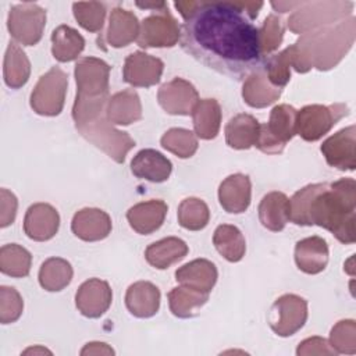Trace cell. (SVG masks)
<instances>
[{
    "instance_id": "cell-25",
    "label": "cell",
    "mask_w": 356,
    "mask_h": 356,
    "mask_svg": "<svg viewBox=\"0 0 356 356\" xmlns=\"http://www.w3.org/2000/svg\"><path fill=\"white\" fill-rule=\"evenodd\" d=\"M257 211L264 228L273 232L282 231L289 221V199L282 192H270L263 196Z\"/></svg>"
},
{
    "instance_id": "cell-31",
    "label": "cell",
    "mask_w": 356,
    "mask_h": 356,
    "mask_svg": "<svg viewBox=\"0 0 356 356\" xmlns=\"http://www.w3.org/2000/svg\"><path fill=\"white\" fill-rule=\"evenodd\" d=\"M213 243L217 252L231 263L242 260L246 252V242L241 229L231 224H221L216 228Z\"/></svg>"
},
{
    "instance_id": "cell-5",
    "label": "cell",
    "mask_w": 356,
    "mask_h": 356,
    "mask_svg": "<svg viewBox=\"0 0 356 356\" xmlns=\"http://www.w3.org/2000/svg\"><path fill=\"white\" fill-rule=\"evenodd\" d=\"M68 85L67 74L58 68H50L42 75L31 93V107L40 115H58L64 107Z\"/></svg>"
},
{
    "instance_id": "cell-3",
    "label": "cell",
    "mask_w": 356,
    "mask_h": 356,
    "mask_svg": "<svg viewBox=\"0 0 356 356\" xmlns=\"http://www.w3.org/2000/svg\"><path fill=\"white\" fill-rule=\"evenodd\" d=\"M298 110L289 104H278L270 113L267 124H260L256 147L266 154H278L296 135Z\"/></svg>"
},
{
    "instance_id": "cell-37",
    "label": "cell",
    "mask_w": 356,
    "mask_h": 356,
    "mask_svg": "<svg viewBox=\"0 0 356 356\" xmlns=\"http://www.w3.org/2000/svg\"><path fill=\"white\" fill-rule=\"evenodd\" d=\"M177 216L182 228L189 231H200L209 224L210 210L202 199L186 197L179 203Z\"/></svg>"
},
{
    "instance_id": "cell-42",
    "label": "cell",
    "mask_w": 356,
    "mask_h": 356,
    "mask_svg": "<svg viewBox=\"0 0 356 356\" xmlns=\"http://www.w3.org/2000/svg\"><path fill=\"white\" fill-rule=\"evenodd\" d=\"M0 295H1L0 320L3 324L14 323L15 320L19 318L22 313V307H24L22 299L14 288H8V286H1Z\"/></svg>"
},
{
    "instance_id": "cell-26",
    "label": "cell",
    "mask_w": 356,
    "mask_h": 356,
    "mask_svg": "<svg viewBox=\"0 0 356 356\" xmlns=\"http://www.w3.org/2000/svg\"><path fill=\"white\" fill-rule=\"evenodd\" d=\"M260 122L250 114H236L225 125V142L229 147L245 150L256 145Z\"/></svg>"
},
{
    "instance_id": "cell-11",
    "label": "cell",
    "mask_w": 356,
    "mask_h": 356,
    "mask_svg": "<svg viewBox=\"0 0 356 356\" xmlns=\"http://www.w3.org/2000/svg\"><path fill=\"white\" fill-rule=\"evenodd\" d=\"M356 128L349 125L323 142L320 150L325 161L341 171H353L356 167Z\"/></svg>"
},
{
    "instance_id": "cell-29",
    "label": "cell",
    "mask_w": 356,
    "mask_h": 356,
    "mask_svg": "<svg viewBox=\"0 0 356 356\" xmlns=\"http://www.w3.org/2000/svg\"><path fill=\"white\" fill-rule=\"evenodd\" d=\"M282 89L271 85L264 68L248 76L243 83L242 96L250 107L261 108L274 103L281 96Z\"/></svg>"
},
{
    "instance_id": "cell-7",
    "label": "cell",
    "mask_w": 356,
    "mask_h": 356,
    "mask_svg": "<svg viewBox=\"0 0 356 356\" xmlns=\"http://www.w3.org/2000/svg\"><path fill=\"white\" fill-rule=\"evenodd\" d=\"M46 11L35 3L15 4L10 8L7 28L10 35L24 46L36 44L43 35Z\"/></svg>"
},
{
    "instance_id": "cell-23",
    "label": "cell",
    "mask_w": 356,
    "mask_h": 356,
    "mask_svg": "<svg viewBox=\"0 0 356 356\" xmlns=\"http://www.w3.org/2000/svg\"><path fill=\"white\" fill-rule=\"evenodd\" d=\"M106 115L111 124L129 125L142 117V106L134 89H125L113 95L106 106Z\"/></svg>"
},
{
    "instance_id": "cell-2",
    "label": "cell",
    "mask_w": 356,
    "mask_h": 356,
    "mask_svg": "<svg viewBox=\"0 0 356 356\" xmlns=\"http://www.w3.org/2000/svg\"><path fill=\"white\" fill-rule=\"evenodd\" d=\"M289 221L318 225L339 242L356 241V181L341 178L332 184H310L289 199Z\"/></svg>"
},
{
    "instance_id": "cell-40",
    "label": "cell",
    "mask_w": 356,
    "mask_h": 356,
    "mask_svg": "<svg viewBox=\"0 0 356 356\" xmlns=\"http://www.w3.org/2000/svg\"><path fill=\"white\" fill-rule=\"evenodd\" d=\"M355 321L342 320L334 325L330 334V345L337 353L353 355L356 352Z\"/></svg>"
},
{
    "instance_id": "cell-18",
    "label": "cell",
    "mask_w": 356,
    "mask_h": 356,
    "mask_svg": "<svg viewBox=\"0 0 356 356\" xmlns=\"http://www.w3.org/2000/svg\"><path fill=\"white\" fill-rule=\"evenodd\" d=\"M167 211L168 206L164 200L152 199L132 206L127 211V220L134 231L140 235H149L163 225Z\"/></svg>"
},
{
    "instance_id": "cell-24",
    "label": "cell",
    "mask_w": 356,
    "mask_h": 356,
    "mask_svg": "<svg viewBox=\"0 0 356 356\" xmlns=\"http://www.w3.org/2000/svg\"><path fill=\"white\" fill-rule=\"evenodd\" d=\"M140 24L136 15L124 8H114L110 14L106 39L113 47H124L139 36Z\"/></svg>"
},
{
    "instance_id": "cell-33",
    "label": "cell",
    "mask_w": 356,
    "mask_h": 356,
    "mask_svg": "<svg viewBox=\"0 0 356 356\" xmlns=\"http://www.w3.org/2000/svg\"><path fill=\"white\" fill-rule=\"evenodd\" d=\"M72 274V267L67 260L50 257L40 266L39 284L49 292H58L71 282Z\"/></svg>"
},
{
    "instance_id": "cell-21",
    "label": "cell",
    "mask_w": 356,
    "mask_h": 356,
    "mask_svg": "<svg viewBox=\"0 0 356 356\" xmlns=\"http://www.w3.org/2000/svg\"><path fill=\"white\" fill-rule=\"evenodd\" d=\"M125 306L135 317H152L160 307V291L149 281H138L128 286L125 293Z\"/></svg>"
},
{
    "instance_id": "cell-35",
    "label": "cell",
    "mask_w": 356,
    "mask_h": 356,
    "mask_svg": "<svg viewBox=\"0 0 356 356\" xmlns=\"http://www.w3.org/2000/svg\"><path fill=\"white\" fill-rule=\"evenodd\" d=\"M31 263L32 256L25 248L17 243H8L1 246L0 270L3 274L14 278L26 277L31 271Z\"/></svg>"
},
{
    "instance_id": "cell-14",
    "label": "cell",
    "mask_w": 356,
    "mask_h": 356,
    "mask_svg": "<svg viewBox=\"0 0 356 356\" xmlns=\"http://www.w3.org/2000/svg\"><path fill=\"white\" fill-rule=\"evenodd\" d=\"M113 300V292L108 282L100 278L85 281L75 293V305L79 313L89 318L103 316Z\"/></svg>"
},
{
    "instance_id": "cell-12",
    "label": "cell",
    "mask_w": 356,
    "mask_h": 356,
    "mask_svg": "<svg viewBox=\"0 0 356 356\" xmlns=\"http://www.w3.org/2000/svg\"><path fill=\"white\" fill-rule=\"evenodd\" d=\"M157 100L165 113L171 115H189L199 102V95L191 82L182 78H174L161 85Z\"/></svg>"
},
{
    "instance_id": "cell-22",
    "label": "cell",
    "mask_w": 356,
    "mask_h": 356,
    "mask_svg": "<svg viewBox=\"0 0 356 356\" xmlns=\"http://www.w3.org/2000/svg\"><path fill=\"white\" fill-rule=\"evenodd\" d=\"M217 268L207 259H195L175 271V280L184 286L210 293L217 282Z\"/></svg>"
},
{
    "instance_id": "cell-32",
    "label": "cell",
    "mask_w": 356,
    "mask_h": 356,
    "mask_svg": "<svg viewBox=\"0 0 356 356\" xmlns=\"http://www.w3.org/2000/svg\"><path fill=\"white\" fill-rule=\"evenodd\" d=\"M209 300V293L192 289L189 286H177L168 292V305L174 316L189 318L197 314V310Z\"/></svg>"
},
{
    "instance_id": "cell-39",
    "label": "cell",
    "mask_w": 356,
    "mask_h": 356,
    "mask_svg": "<svg viewBox=\"0 0 356 356\" xmlns=\"http://www.w3.org/2000/svg\"><path fill=\"white\" fill-rule=\"evenodd\" d=\"M72 11L75 19L83 29L99 32L103 28L106 17L104 4L99 1H78L72 4Z\"/></svg>"
},
{
    "instance_id": "cell-38",
    "label": "cell",
    "mask_w": 356,
    "mask_h": 356,
    "mask_svg": "<svg viewBox=\"0 0 356 356\" xmlns=\"http://www.w3.org/2000/svg\"><path fill=\"white\" fill-rule=\"evenodd\" d=\"M160 143L165 150L177 154L181 159L192 157L197 150L196 135L192 131L184 128L168 129L161 136Z\"/></svg>"
},
{
    "instance_id": "cell-17",
    "label": "cell",
    "mask_w": 356,
    "mask_h": 356,
    "mask_svg": "<svg viewBox=\"0 0 356 356\" xmlns=\"http://www.w3.org/2000/svg\"><path fill=\"white\" fill-rule=\"evenodd\" d=\"M252 197V184L245 174L228 175L218 188V202L221 207L231 214H239L248 210Z\"/></svg>"
},
{
    "instance_id": "cell-30",
    "label": "cell",
    "mask_w": 356,
    "mask_h": 356,
    "mask_svg": "<svg viewBox=\"0 0 356 356\" xmlns=\"http://www.w3.org/2000/svg\"><path fill=\"white\" fill-rule=\"evenodd\" d=\"M83 49L85 39L76 29L68 25H60L51 32V53L57 61H72L78 58Z\"/></svg>"
},
{
    "instance_id": "cell-41",
    "label": "cell",
    "mask_w": 356,
    "mask_h": 356,
    "mask_svg": "<svg viewBox=\"0 0 356 356\" xmlns=\"http://www.w3.org/2000/svg\"><path fill=\"white\" fill-rule=\"evenodd\" d=\"M284 36V24L280 17L270 14L264 22L263 26L259 29V38H260V46L263 54H268L274 51L282 42Z\"/></svg>"
},
{
    "instance_id": "cell-15",
    "label": "cell",
    "mask_w": 356,
    "mask_h": 356,
    "mask_svg": "<svg viewBox=\"0 0 356 356\" xmlns=\"http://www.w3.org/2000/svg\"><path fill=\"white\" fill-rule=\"evenodd\" d=\"M60 225L57 210L49 203H35L28 207L24 218V231L29 239L43 242L51 239Z\"/></svg>"
},
{
    "instance_id": "cell-27",
    "label": "cell",
    "mask_w": 356,
    "mask_h": 356,
    "mask_svg": "<svg viewBox=\"0 0 356 356\" xmlns=\"http://www.w3.org/2000/svg\"><path fill=\"white\" fill-rule=\"evenodd\" d=\"M188 252V245L182 239L177 236H168L149 245L145 250V259L152 267L157 270H165L171 264L182 260Z\"/></svg>"
},
{
    "instance_id": "cell-10",
    "label": "cell",
    "mask_w": 356,
    "mask_h": 356,
    "mask_svg": "<svg viewBox=\"0 0 356 356\" xmlns=\"http://www.w3.org/2000/svg\"><path fill=\"white\" fill-rule=\"evenodd\" d=\"M110 65L96 57H83L75 64L76 97L97 99L108 97Z\"/></svg>"
},
{
    "instance_id": "cell-19",
    "label": "cell",
    "mask_w": 356,
    "mask_h": 356,
    "mask_svg": "<svg viewBox=\"0 0 356 356\" xmlns=\"http://www.w3.org/2000/svg\"><path fill=\"white\" fill-rule=\"evenodd\" d=\"M131 171L136 178L160 184L168 179L172 171L171 161L154 149H142L131 161Z\"/></svg>"
},
{
    "instance_id": "cell-6",
    "label": "cell",
    "mask_w": 356,
    "mask_h": 356,
    "mask_svg": "<svg viewBox=\"0 0 356 356\" xmlns=\"http://www.w3.org/2000/svg\"><path fill=\"white\" fill-rule=\"evenodd\" d=\"M76 129L82 136L106 152L107 156L117 163H124L125 154L135 146V140H132L127 132L113 128L106 114L93 122L78 127Z\"/></svg>"
},
{
    "instance_id": "cell-34",
    "label": "cell",
    "mask_w": 356,
    "mask_h": 356,
    "mask_svg": "<svg viewBox=\"0 0 356 356\" xmlns=\"http://www.w3.org/2000/svg\"><path fill=\"white\" fill-rule=\"evenodd\" d=\"M31 74V64L17 43H10L4 57V81L7 86L18 89L24 86Z\"/></svg>"
},
{
    "instance_id": "cell-20",
    "label": "cell",
    "mask_w": 356,
    "mask_h": 356,
    "mask_svg": "<svg viewBox=\"0 0 356 356\" xmlns=\"http://www.w3.org/2000/svg\"><path fill=\"white\" fill-rule=\"evenodd\" d=\"M295 263L306 274H318L328 264V245L321 236H309L295 245Z\"/></svg>"
},
{
    "instance_id": "cell-8",
    "label": "cell",
    "mask_w": 356,
    "mask_h": 356,
    "mask_svg": "<svg viewBox=\"0 0 356 356\" xmlns=\"http://www.w3.org/2000/svg\"><path fill=\"white\" fill-rule=\"evenodd\" d=\"M307 320V302L293 293L280 296L268 313V324L280 337H291L298 332Z\"/></svg>"
},
{
    "instance_id": "cell-9",
    "label": "cell",
    "mask_w": 356,
    "mask_h": 356,
    "mask_svg": "<svg viewBox=\"0 0 356 356\" xmlns=\"http://www.w3.org/2000/svg\"><path fill=\"white\" fill-rule=\"evenodd\" d=\"M181 36V28L167 7L146 17L140 22L139 36L136 39L140 47H172Z\"/></svg>"
},
{
    "instance_id": "cell-28",
    "label": "cell",
    "mask_w": 356,
    "mask_h": 356,
    "mask_svg": "<svg viewBox=\"0 0 356 356\" xmlns=\"http://www.w3.org/2000/svg\"><path fill=\"white\" fill-rule=\"evenodd\" d=\"M195 135L210 140L218 135L221 124V108L216 99H202L192 110Z\"/></svg>"
},
{
    "instance_id": "cell-13",
    "label": "cell",
    "mask_w": 356,
    "mask_h": 356,
    "mask_svg": "<svg viewBox=\"0 0 356 356\" xmlns=\"http://www.w3.org/2000/svg\"><path fill=\"white\" fill-rule=\"evenodd\" d=\"M164 63L143 51L131 53L124 63L122 78L134 88H149L156 85L163 74Z\"/></svg>"
},
{
    "instance_id": "cell-36",
    "label": "cell",
    "mask_w": 356,
    "mask_h": 356,
    "mask_svg": "<svg viewBox=\"0 0 356 356\" xmlns=\"http://www.w3.org/2000/svg\"><path fill=\"white\" fill-rule=\"evenodd\" d=\"M296 54H298V47L295 43L286 47L280 54H275L266 61L264 71L271 85L282 89L289 82L291 79L289 65H295L296 68Z\"/></svg>"
},
{
    "instance_id": "cell-4",
    "label": "cell",
    "mask_w": 356,
    "mask_h": 356,
    "mask_svg": "<svg viewBox=\"0 0 356 356\" xmlns=\"http://www.w3.org/2000/svg\"><path fill=\"white\" fill-rule=\"evenodd\" d=\"M348 114L349 108L343 103L305 106L296 114V134L307 142H316Z\"/></svg>"
},
{
    "instance_id": "cell-1",
    "label": "cell",
    "mask_w": 356,
    "mask_h": 356,
    "mask_svg": "<svg viewBox=\"0 0 356 356\" xmlns=\"http://www.w3.org/2000/svg\"><path fill=\"white\" fill-rule=\"evenodd\" d=\"M261 1H196L184 19L182 49L210 70L241 81L266 65L259 28Z\"/></svg>"
},
{
    "instance_id": "cell-43",
    "label": "cell",
    "mask_w": 356,
    "mask_h": 356,
    "mask_svg": "<svg viewBox=\"0 0 356 356\" xmlns=\"http://www.w3.org/2000/svg\"><path fill=\"white\" fill-rule=\"evenodd\" d=\"M17 213V197L7 189H1V222L0 227L4 228L14 222Z\"/></svg>"
},
{
    "instance_id": "cell-16",
    "label": "cell",
    "mask_w": 356,
    "mask_h": 356,
    "mask_svg": "<svg viewBox=\"0 0 356 356\" xmlns=\"http://www.w3.org/2000/svg\"><path fill=\"white\" fill-rule=\"evenodd\" d=\"M110 216L95 207H85L76 211L72 217L71 229L75 236L86 242L102 241L111 232Z\"/></svg>"
}]
</instances>
